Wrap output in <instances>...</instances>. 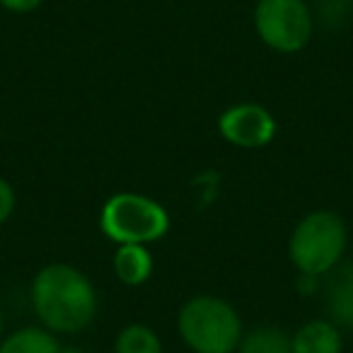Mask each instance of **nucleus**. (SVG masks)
<instances>
[{
    "label": "nucleus",
    "mask_w": 353,
    "mask_h": 353,
    "mask_svg": "<svg viewBox=\"0 0 353 353\" xmlns=\"http://www.w3.org/2000/svg\"><path fill=\"white\" fill-rule=\"evenodd\" d=\"M30 295L41 327L56 336H75L97 317L94 283L73 264H46L39 269Z\"/></svg>",
    "instance_id": "1"
},
{
    "label": "nucleus",
    "mask_w": 353,
    "mask_h": 353,
    "mask_svg": "<svg viewBox=\"0 0 353 353\" xmlns=\"http://www.w3.org/2000/svg\"><path fill=\"white\" fill-rule=\"evenodd\" d=\"M176 329L194 353H235L245 334L237 310L216 295L187 300L176 314Z\"/></svg>",
    "instance_id": "2"
},
{
    "label": "nucleus",
    "mask_w": 353,
    "mask_h": 353,
    "mask_svg": "<svg viewBox=\"0 0 353 353\" xmlns=\"http://www.w3.org/2000/svg\"><path fill=\"white\" fill-rule=\"evenodd\" d=\"M348 247V228L334 211H312L293 228L288 256L305 276L324 279L341 264Z\"/></svg>",
    "instance_id": "3"
},
{
    "label": "nucleus",
    "mask_w": 353,
    "mask_h": 353,
    "mask_svg": "<svg viewBox=\"0 0 353 353\" xmlns=\"http://www.w3.org/2000/svg\"><path fill=\"white\" fill-rule=\"evenodd\" d=\"M99 230L117 245H150L167 235L170 213L145 194L121 192L104 201Z\"/></svg>",
    "instance_id": "4"
},
{
    "label": "nucleus",
    "mask_w": 353,
    "mask_h": 353,
    "mask_svg": "<svg viewBox=\"0 0 353 353\" xmlns=\"http://www.w3.org/2000/svg\"><path fill=\"white\" fill-rule=\"evenodd\" d=\"M254 30L269 49L298 54L312 39V10L305 0H259L254 8Z\"/></svg>",
    "instance_id": "5"
},
{
    "label": "nucleus",
    "mask_w": 353,
    "mask_h": 353,
    "mask_svg": "<svg viewBox=\"0 0 353 353\" xmlns=\"http://www.w3.org/2000/svg\"><path fill=\"white\" fill-rule=\"evenodd\" d=\"M218 131L230 145L254 150L269 145L276 138V119L266 107L254 102H240L228 107L218 119Z\"/></svg>",
    "instance_id": "6"
},
{
    "label": "nucleus",
    "mask_w": 353,
    "mask_h": 353,
    "mask_svg": "<svg viewBox=\"0 0 353 353\" xmlns=\"http://www.w3.org/2000/svg\"><path fill=\"white\" fill-rule=\"evenodd\" d=\"M327 314L339 329H353V261L339 264L322 279Z\"/></svg>",
    "instance_id": "7"
},
{
    "label": "nucleus",
    "mask_w": 353,
    "mask_h": 353,
    "mask_svg": "<svg viewBox=\"0 0 353 353\" xmlns=\"http://www.w3.org/2000/svg\"><path fill=\"white\" fill-rule=\"evenodd\" d=\"M293 353H341V329L332 319H310L290 336Z\"/></svg>",
    "instance_id": "8"
},
{
    "label": "nucleus",
    "mask_w": 353,
    "mask_h": 353,
    "mask_svg": "<svg viewBox=\"0 0 353 353\" xmlns=\"http://www.w3.org/2000/svg\"><path fill=\"white\" fill-rule=\"evenodd\" d=\"M112 266L123 285H143L152 276L155 261L148 245H119Z\"/></svg>",
    "instance_id": "9"
},
{
    "label": "nucleus",
    "mask_w": 353,
    "mask_h": 353,
    "mask_svg": "<svg viewBox=\"0 0 353 353\" xmlns=\"http://www.w3.org/2000/svg\"><path fill=\"white\" fill-rule=\"evenodd\" d=\"M59 336L44 327L15 329L0 339V353H61Z\"/></svg>",
    "instance_id": "10"
},
{
    "label": "nucleus",
    "mask_w": 353,
    "mask_h": 353,
    "mask_svg": "<svg viewBox=\"0 0 353 353\" xmlns=\"http://www.w3.org/2000/svg\"><path fill=\"white\" fill-rule=\"evenodd\" d=\"M237 353H293V346H290V336L281 327L261 324L242 334Z\"/></svg>",
    "instance_id": "11"
},
{
    "label": "nucleus",
    "mask_w": 353,
    "mask_h": 353,
    "mask_svg": "<svg viewBox=\"0 0 353 353\" xmlns=\"http://www.w3.org/2000/svg\"><path fill=\"white\" fill-rule=\"evenodd\" d=\"M114 353H165L162 351V339L148 324L133 322L119 332L114 341Z\"/></svg>",
    "instance_id": "12"
},
{
    "label": "nucleus",
    "mask_w": 353,
    "mask_h": 353,
    "mask_svg": "<svg viewBox=\"0 0 353 353\" xmlns=\"http://www.w3.org/2000/svg\"><path fill=\"white\" fill-rule=\"evenodd\" d=\"M15 203H17L15 189H12V184L8 179L0 176V225L10 221V216L15 213Z\"/></svg>",
    "instance_id": "13"
},
{
    "label": "nucleus",
    "mask_w": 353,
    "mask_h": 353,
    "mask_svg": "<svg viewBox=\"0 0 353 353\" xmlns=\"http://www.w3.org/2000/svg\"><path fill=\"white\" fill-rule=\"evenodd\" d=\"M44 0H0V8H6L8 12H17V15H27L41 8Z\"/></svg>",
    "instance_id": "14"
},
{
    "label": "nucleus",
    "mask_w": 353,
    "mask_h": 353,
    "mask_svg": "<svg viewBox=\"0 0 353 353\" xmlns=\"http://www.w3.org/2000/svg\"><path fill=\"white\" fill-rule=\"evenodd\" d=\"M3 329H6V314H3V305H0V339H3Z\"/></svg>",
    "instance_id": "15"
},
{
    "label": "nucleus",
    "mask_w": 353,
    "mask_h": 353,
    "mask_svg": "<svg viewBox=\"0 0 353 353\" xmlns=\"http://www.w3.org/2000/svg\"><path fill=\"white\" fill-rule=\"evenodd\" d=\"M61 353H80V351H78V348H63Z\"/></svg>",
    "instance_id": "16"
},
{
    "label": "nucleus",
    "mask_w": 353,
    "mask_h": 353,
    "mask_svg": "<svg viewBox=\"0 0 353 353\" xmlns=\"http://www.w3.org/2000/svg\"><path fill=\"white\" fill-rule=\"evenodd\" d=\"M334 3H341V6H343V3H351V0H334Z\"/></svg>",
    "instance_id": "17"
}]
</instances>
